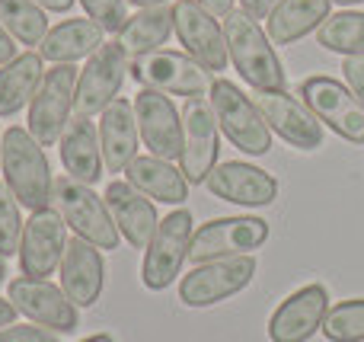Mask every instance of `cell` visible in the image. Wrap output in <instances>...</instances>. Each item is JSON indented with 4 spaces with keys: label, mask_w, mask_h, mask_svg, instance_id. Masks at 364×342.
I'll return each instance as SVG.
<instances>
[{
    "label": "cell",
    "mask_w": 364,
    "mask_h": 342,
    "mask_svg": "<svg viewBox=\"0 0 364 342\" xmlns=\"http://www.w3.org/2000/svg\"><path fill=\"white\" fill-rule=\"evenodd\" d=\"M0 173L6 176V186L16 196V202L29 211L51 208V189H55V176H51L45 147L29 134V128H6L4 147H0Z\"/></svg>",
    "instance_id": "6da1fadb"
},
{
    "label": "cell",
    "mask_w": 364,
    "mask_h": 342,
    "mask_svg": "<svg viewBox=\"0 0 364 342\" xmlns=\"http://www.w3.org/2000/svg\"><path fill=\"white\" fill-rule=\"evenodd\" d=\"M224 36H227V51H230V64L256 93L284 90L288 77H284V68L275 55V45L259 26V19H252L246 10H230L224 16Z\"/></svg>",
    "instance_id": "7a4b0ae2"
},
{
    "label": "cell",
    "mask_w": 364,
    "mask_h": 342,
    "mask_svg": "<svg viewBox=\"0 0 364 342\" xmlns=\"http://www.w3.org/2000/svg\"><path fill=\"white\" fill-rule=\"evenodd\" d=\"M51 208L64 218L70 230L83 240H90L96 250H115L119 247V228H115L109 205L102 196H96L93 186L80 183L74 176H58L51 189Z\"/></svg>",
    "instance_id": "3957f363"
},
{
    "label": "cell",
    "mask_w": 364,
    "mask_h": 342,
    "mask_svg": "<svg viewBox=\"0 0 364 342\" xmlns=\"http://www.w3.org/2000/svg\"><path fill=\"white\" fill-rule=\"evenodd\" d=\"M208 102L214 109V119H218L220 132L230 138L233 147L252 154V157H262V154L272 151V128L269 122L262 119L256 100L243 93L237 83L230 80H214L211 93H208Z\"/></svg>",
    "instance_id": "277c9868"
},
{
    "label": "cell",
    "mask_w": 364,
    "mask_h": 342,
    "mask_svg": "<svg viewBox=\"0 0 364 342\" xmlns=\"http://www.w3.org/2000/svg\"><path fill=\"white\" fill-rule=\"evenodd\" d=\"M80 70L74 64H55L45 70L36 96L29 102V134L42 147H51L61 141L68 122L74 119V96Z\"/></svg>",
    "instance_id": "5b68a950"
},
{
    "label": "cell",
    "mask_w": 364,
    "mask_h": 342,
    "mask_svg": "<svg viewBox=\"0 0 364 342\" xmlns=\"http://www.w3.org/2000/svg\"><path fill=\"white\" fill-rule=\"evenodd\" d=\"M132 77L147 90L166 96H208L214 87V74L198 64L186 51H151V55L132 58Z\"/></svg>",
    "instance_id": "8992f818"
},
{
    "label": "cell",
    "mask_w": 364,
    "mask_h": 342,
    "mask_svg": "<svg viewBox=\"0 0 364 342\" xmlns=\"http://www.w3.org/2000/svg\"><path fill=\"white\" fill-rule=\"evenodd\" d=\"M128 77H132V61L119 45L109 42L102 48H96L80 68V77H77L74 115H83V119L102 115L119 100Z\"/></svg>",
    "instance_id": "52a82bcc"
},
{
    "label": "cell",
    "mask_w": 364,
    "mask_h": 342,
    "mask_svg": "<svg viewBox=\"0 0 364 342\" xmlns=\"http://www.w3.org/2000/svg\"><path fill=\"white\" fill-rule=\"evenodd\" d=\"M195 221L188 208H176L157 224V234L147 243L144 266H141V282L151 292H164L173 285L179 275L182 262L188 260V247H192Z\"/></svg>",
    "instance_id": "ba28073f"
},
{
    "label": "cell",
    "mask_w": 364,
    "mask_h": 342,
    "mask_svg": "<svg viewBox=\"0 0 364 342\" xmlns=\"http://www.w3.org/2000/svg\"><path fill=\"white\" fill-rule=\"evenodd\" d=\"M265 240H269V221L262 218H214L192 234L188 260L201 266V262L227 260V256H246L250 250L262 247Z\"/></svg>",
    "instance_id": "9c48e42d"
},
{
    "label": "cell",
    "mask_w": 364,
    "mask_h": 342,
    "mask_svg": "<svg viewBox=\"0 0 364 342\" xmlns=\"http://www.w3.org/2000/svg\"><path fill=\"white\" fill-rule=\"evenodd\" d=\"M301 96L310 112L339 138L364 144V102L348 90V83L336 77H307L301 83Z\"/></svg>",
    "instance_id": "30bf717a"
},
{
    "label": "cell",
    "mask_w": 364,
    "mask_h": 342,
    "mask_svg": "<svg viewBox=\"0 0 364 342\" xmlns=\"http://www.w3.org/2000/svg\"><path fill=\"white\" fill-rule=\"evenodd\" d=\"M218 119L208 96H188L182 106V157L179 170L188 183H205L208 173L218 166Z\"/></svg>",
    "instance_id": "8fae6325"
},
{
    "label": "cell",
    "mask_w": 364,
    "mask_h": 342,
    "mask_svg": "<svg viewBox=\"0 0 364 342\" xmlns=\"http://www.w3.org/2000/svg\"><path fill=\"white\" fill-rule=\"evenodd\" d=\"M252 275H256V260L250 253L201 262L179 282V298L188 307H211L218 301H227L237 292H243L252 282Z\"/></svg>",
    "instance_id": "7c38bea8"
},
{
    "label": "cell",
    "mask_w": 364,
    "mask_h": 342,
    "mask_svg": "<svg viewBox=\"0 0 364 342\" xmlns=\"http://www.w3.org/2000/svg\"><path fill=\"white\" fill-rule=\"evenodd\" d=\"M173 32L179 36L186 55H192L208 70H224L230 64V51H227V36L220 23L195 0H176L173 4Z\"/></svg>",
    "instance_id": "4fadbf2b"
},
{
    "label": "cell",
    "mask_w": 364,
    "mask_h": 342,
    "mask_svg": "<svg viewBox=\"0 0 364 342\" xmlns=\"http://www.w3.org/2000/svg\"><path fill=\"white\" fill-rule=\"evenodd\" d=\"M256 106L262 112V119L269 122L272 132L282 134L291 147H297V151H316L323 144V122L294 93H288V90L256 93Z\"/></svg>",
    "instance_id": "5bb4252c"
},
{
    "label": "cell",
    "mask_w": 364,
    "mask_h": 342,
    "mask_svg": "<svg viewBox=\"0 0 364 342\" xmlns=\"http://www.w3.org/2000/svg\"><path fill=\"white\" fill-rule=\"evenodd\" d=\"M10 304L36 326L70 333L77 330V304L64 294V288L51 285L48 279H13L10 282Z\"/></svg>",
    "instance_id": "9a60e30c"
},
{
    "label": "cell",
    "mask_w": 364,
    "mask_h": 342,
    "mask_svg": "<svg viewBox=\"0 0 364 342\" xmlns=\"http://www.w3.org/2000/svg\"><path fill=\"white\" fill-rule=\"evenodd\" d=\"M68 234H64V218L55 208L32 211V218L23 228L19 240V269L29 279H48L61 266Z\"/></svg>",
    "instance_id": "2e32d148"
},
{
    "label": "cell",
    "mask_w": 364,
    "mask_h": 342,
    "mask_svg": "<svg viewBox=\"0 0 364 342\" xmlns=\"http://www.w3.org/2000/svg\"><path fill=\"white\" fill-rule=\"evenodd\" d=\"M134 115L144 147L160 160H179L182 157V112L173 106L166 93L141 87L134 96Z\"/></svg>",
    "instance_id": "e0dca14e"
},
{
    "label": "cell",
    "mask_w": 364,
    "mask_h": 342,
    "mask_svg": "<svg viewBox=\"0 0 364 342\" xmlns=\"http://www.w3.org/2000/svg\"><path fill=\"white\" fill-rule=\"evenodd\" d=\"M205 186L211 189V196L224 198L233 205H246V208H262L278 198V179L272 173L259 170L243 160H224L208 173Z\"/></svg>",
    "instance_id": "ac0fdd59"
},
{
    "label": "cell",
    "mask_w": 364,
    "mask_h": 342,
    "mask_svg": "<svg viewBox=\"0 0 364 342\" xmlns=\"http://www.w3.org/2000/svg\"><path fill=\"white\" fill-rule=\"evenodd\" d=\"M329 314V292L323 285H307L301 292L288 294L278 304L269 320L272 342H307L316 330H323V320Z\"/></svg>",
    "instance_id": "d6986e66"
},
{
    "label": "cell",
    "mask_w": 364,
    "mask_h": 342,
    "mask_svg": "<svg viewBox=\"0 0 364 342\" xmlns=\"http://www.w3.org/2000/svg\"><path fill=\"white\" fill-rule=\"evenodd\" d=\"M106 205H109V215H112L115 228H119V234L125 237L128 243H132L134 250H147V243L154 240V234H157V208H154V202L144 196V192H138L132 183H122V179H115V183L106 186Z\"/></svg>",
    "instance_id": "ffe728a7"
},
{
    "label": "cell",
    "mask_w": 364,
    "mask_h": 342,
    "mask_svg": "<svg viewBox=\"0 0 364 342\" xmlns=\"http://www.w3.org/2000/svg\"><path fill=\"white\" fill-rule=\"evenodd\" d=\"M61 288L77 307H93L102 294L106 266H102L100 250L83 237H70L61 256Z\"/></svg>",
    "instance_id": "44dd1931"
},
{
    "label": "cell",
    "mask_w": 364,
    "mask_h": 342,
    "mask_svg": "<svg viewBox=\"0 0 364 342\" xmlns=\"http://www.w3.org/2000/svg\"><path fill=\"white\" fill-rule=\"evenodd\" d=\"M138 115H134V102L115 100L106 112L100 115V144H102V160H106L109 173H125L128 164L138 157Z\"/></svg>",
    "instance_id": "7402d4cb"
},
{
    "label": "cell",
    "mask_w": 364,
    "mask_h": 342,
    "mask_svg": "<svg viewBox=\"0 0 364 342\" xmlns=\"http://www.w3.org/2000/svg\"><path fill=\"white\" fill-rule=\"evenodd\" d=\"M58 151H61V164L68 170V176L80 179L87 186H96L106 170V160H102V144H100V132L90 119L74 115L64 128L61 141H58Z\"/></svg>",
    "instance_id": "603a6c76"
},
{
    "label": "cell",
    "mask_w": 364,
    "mask_h": 342,
    "mask_svg": "<svg viewBox=\"0 0 364 342\" xmlns=\"http://www.w3.org/2000/svg\"><path fill=\"white\" fill-rule=\"evenodd\" d=\"M333 0H278V6L265 19V36L272 45H291L310 36L329 19Z\"/></svg>",
    "instance_id": "cb8c5ba5"
},
{
    "label": "cell",
    "mask_w": 364,
    "mask_h": 342,
    "mask_svg": "<svg viewBox=\"0 0 364 342\" xmlns=\"http://www.w3.org/2000/svg\"><path fill=\"white\" fill-rule=\"evenodd\" d=\"M102 26H96L93 19H64L55 29H48V36L38 45V55L45 61L55 64H74L80 58H90L96 48H102Z\"/></svg>",
    "instance_id": "d4e9b609"
},
{
    "label": "cell",
    "mask_w": 364,
    "mask_h": 342,
    "mask_svg": "<svg viewBox=\"0 0 364 342\" xmlns=\"http://www.w3.org/2000/svg\"><path fill=\"white\" fill-rule=\"evenodd\" d=\"M128 183L138 192H144L147 198H157L166 205H182L188 198V179L182 176V170L173 166V160H160L154 154L147 157H134L125 170Z\"/></svg>",
    "instance_id": "484cf974"
},
{
    "label": "cell",
    "mask_w": 364,
    "mask_h": 342,
    "mask_svg": "<svg viewBox=\"0 0 364 342\" xmlns=\"http://www.w3.org/2000/svg\"><path fill=\"white\" fill-rule=\"evenodd\" d=\"M173 32V6H144L141 13L128 16V23L115 32V45L132 58L151 55V51H160V45H166Z\"/></svg>",
    "instance_id": "4316f807"
},
{
    "label": "cell",
    "mask_w": 364,
    "mask_h": 342,
    "mask_svg": "<svg viewBox=\"0 0 364 342\" xmlns=\"http://www.w3.org/2000/svg\"><path fill=\"white\" fill-rule=\"evenodd\" d=\"M42 61L45 58L38 51H23L0 68V115H16L26 102H32L45 77Z\"/></svg>",
    "instance_id": "83f0119b"
},
{
    "label": "cell",
    "mask_w": 364,
    "mask_h": 342,
    "mask_svg": "<svg viewBox=\"0 0 364 342\" xmlns=\"http://www.w3.org/2000/svg\"><path fill=\"white\" fill-rule=\"evenodd\" d=\"M0 23L19 45H29V48H38L42 38L48 36L45 6H38L36 0H0Z\"/></svg>",
    "instance_id": "f1b7e54d"
},
{
    "label": "cell",
    "mask_w": 364,
    "mask_h": 342,
    "mask_svg": "<svg viewBox=\"0 0 364 342\" xmlns=\"http://www.w3.org/2000/svg\"><path fill=\"white\" fill-rule=\"evenodd\" d=\"M316 42L329 51H339L346 58L364 55V13L342 10L333 13L326 23L316 29Z\"/></svg>",
    "instance_id": "f546056e"
},
{
    "label": "cell",
    "mask_w": 364,
    "mask_h": 342,
    "mask_svg": "<svg viewBox=\"0 0 364 342\" xmlns=\"http://www.w3.org/2000/svg\"><path fill=\"white\" fill-rule=\"evenodd\" d=\"M323 336L333 342H364V298L329 307L323 320Z\"/></svg>",
    "instance_id": "4dcf8cb0"
},
{
    "label": "cell",
    "mask_w": 364,
    "mask_h": 342,
    "mask_svg": "<svg viewBox=\"0 0 364 342\" xmlns=\"http://www.w3.org/2000/svg\"><path fill=\"white\" fill-rule=\"evenodd\" d=\"M23 205L16 202V196L10 192V186L0 183V256H16L19 253V240H23Z\"/></svg>",
    "instance_id": "1f68e13d"
},
{
    "label": "cell",
    "mask_w": 364,
    "mask_h": 342,
    "mask_svg": "<svg viewBox=\"0 0 364 342\" xmlns=\"http://www.w3.org/2000/svg\"><path fill=\"white\" fill-rule=\"evenodd\" d=\"M87 16L106 32H119L128 23V0H80Z\"/></svg>",
    "instance_id": "d6a6232c"
},
{
    "label": "cell",
    "mask_w": 364,
    "mask_h": 342,
    "mask_svg": "<svg viewBox=\"0 0 364 342\" xmlns=\"http://www.w3.org/2000/svg\"><path fill=\"white\" fill-rule=\"evenodd\" d=\"M0 342H61L55 333L42 330V326H4Z\"/></svg>",
    "instance_id": "836d02e7"
},
{
    "label": "cell",
    "mask_w": 364,
    "mask_h": 342,
    "mask_svg": "<svg viewBox=\"0 0 364 342\" xmlns=\"http://www.w3.org/2000/svg\"><path fill=\"white\" fill-rule=\"evenodd\" d=\"M342 70H346V80H348V90L364 102V55H355V58H346L342 61Z\"/></svg>",
    "instance_id": "e575fe53"
},
{
    "label": "cell",
    "mask_w": 364,
    "mask_h": 342,
    "mask_svg": "<svg viewBox=\"0 0 364 342\" xmlns=\"http://www.w3.org/2000/svg\"><path fill=\"white\" fill-rule=\"evenodd\" d=\"M278 6V0H240V10H246L252 19H269V13Z\"/></svg>",
    "instance_id": "d590c367"
},
{
    "label": "cell",
    "mask_w": 364,
    "mask_h": 342,
    "mask_svg": "<svg viewBox=\"0 0 364 342\" xmlns=\"http://www.w3.org/2000/svg\"><path fill=\"white\" fill-rule=\"evenodd\" d=\"M16 55H19V51H16V38L6 32L4 23H0V68H4V64H10Z\"/></svg>",
    "instance_id": "8d00e7d4"
},
{
    "label": "cell",
    "mask_w": 364,
    "mask_h": 342,
    "mask_svg": "<svg viewBox=\"0 0 364 342\" xmlns=\"http://www.w3.org/2000/svg\"><path fill=\"white\" fill-rule=\"evenodd\" d=\"M195 4H201L208 13H211L214 19H220V16H227V13L233 10V0H195Z\"/></svg>",
    "instance_id": "74e56055"
},
{
    "label": "cell",
    "mask_w": 364,
    "mask_h": 342,
    "mask_svg": "<svg viewBox=\"0 0 364 342\" xmlns=\"http://www.w3.org/2000/svg\"><path fill=\"white\" fill-rule=\"evenodd\" d=\"M13 320H16V307L10 304V298H0V330H4V326H13Z\"/></svg>",
    "instance_id": "f35d334b"
},
{
    "label": "cell",
    "mask_w": 364,
    "mask_h": 342,
    "mask_svg": "<svg viewBox=\"0 0 364 342\" xmlns=\"http://www.w3.org/2000/svg\"><path fill=\"white\" fill-rule=\"evenodd\" d=\"M36 4L45 6V10H51V13H68L77 0H36Z\"/></svg>",
    "instance_id": "ab89813d"
},
{
    "label": "cell",
    "mask_w": 364,
    "mask_h": 342,
    "mask_svg": "<svg viewBox=\"0 0 364 342\" xmlns=\"http://www.w3.org/2000/svg\"><path fill=\"white\" fill-rule=\"evenodd\" d=\"M128 4H134V6L144 10V6H164V4H170V0H128Z\"/></svg>",
    "instance_id": "60d3db41"
},
{
    "label": "cell",
    "mask_w": 364,
    "mask_h": 342,
    "mask_svg": "<svg viewBox=\"0 0 364 342\" xmlns=\"http://www.w3.org/2000/svg\"><path fill=\"white\" fill-rule=\"evenodd\" d=\"M83 342H115L109 333H96V336H90V339H83Z\"/></svg>",
    "instance_id": "b9f144b4"
},
{
    "label": "cell",
    "mask_w": 364,
    "mask_h": 342,
    "mask_svg": "<svg viewBox=\"0 0 364 342\" xmlns=\"http://www.w3.org/2000/svg\"><path fill=\"white\" fill-rule=\"evenodd\" d=\"M333 4H339V6H352V4H364V0H333Z\"/></svg>",
    "instance_id": "7bdbcfd3"
},
{
    "label": "cell",
    "mask_w": 364,
    "mask_h": 342,
    "mask_svg": "<svg viewBox=\"0 0 364 342\" xmlns=\"http://www.w3.org/2000/svg\"><path fill=\"white\" fill-rule=\"evenodd\" d=\"M6 279V262H4V256H0V282Z\"/></svg>",
    "instance_id": "ee69618b"
},
{
    "label": "cell",
    "mask_w": 364,
    "mask_h": 342,
    "mask_svg": "<svg viewBox=\"0 0 364 342\" xmlns=\"http://www.w3.org/2000/svg\"><path fill=\"white\" fill-rule=\"evenodd\" d=\"M0 147H4V134H0Z\"/></svg>",
    "instance_id": "f6af8a7d"
}]
</instances>
